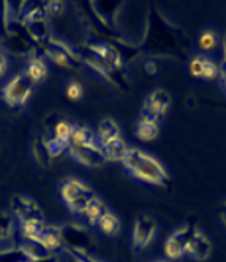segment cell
Returning <instances> with one entry per match:
<instances>
[{"instance_id": "6da1fadb", "label": "cell", "mask_w": 226, "mask_h": 262, "mask_svg": "<svg viewBox=\"0 0 226 262\" xmlns=\"http://www.w3.org/2000/svg\"><path fill=\"white\" fill-rule=\"evenodd\" d=\"M121 163L130 177L145 184L165 187L170 182V173L163 168V165L156 158L140 149L132 147L127 150Z\"/></svg>"}, {"instance_id": "e0dca14e", "label": "cell", "mask_w": 226, "mask_h": 262, "mask_svg": "<svg viewBox=\"0 0 226 262\" xmlns=\"http://www.w3.org/2000/svg\"><path fill=\"white\" fill-rule=\"evenodd\" d=\"M95 134H96V140L99 143V146H102L105 143L114 140V139L121 137V131H120L118 124L111 118H105L99 122Z\"/></svg>"}, {"instance_id": "ab89813d", "label": "cell", "mask_w": 226, "mask_h": 262, "mask_svg": "<svg viewBox=\"0 0 226 262\" xmlns=\"http://www.w3.org/2000/svg\"><path fill=\"white\" fill-rule=\"evenodd\" d=\"M29 262H58V256H57L56 253H53L51 256L44 258V259H37V261H29Z\"/></svg>"}, {"instance_id": "3957f363", "label": "cell", "mask_w": 226, "mask_h": 262, "mask_svg": "<svg viewBox=\"0 0 226 262\" xmlns=\"http://www.w3.org/2000/svg\"><path fill=\"white\" fill-rule=\"evenodd\" d=\"M60 194L63 201L66 203L67 208L76 214L85 213L86 207L96 196L91 188L75 178H66L61 181Z\"/></svg>"}, {"instance_id": "7c38bea8", "label": "cell", "mask_w": 226, "mask_h": 262, "mask_svg": "<svg viewBox=\"0 0 226 262\" xmlns=\"http://www.w3.org/2000/svg\"><path fill=\"white\" fill-rule=\"evenodd\" d=\"M69 156L77 163L84 165L86 168H101L105 165V158L102 155L101 146H95V147H80L70 144L69 146Z\"/></svg>"}, {"instance_id": "484cf974", "label": "cell", "mask_w": 226, "mask_h": 262, "mask_svg": "<svg viewBox=\"0 0 226 262\" xmlns=\"http://www.w3.org/2000/svg\"><path fill=\"white\" fill-rule=\"evenodd\" d=\"M34 158L37 160V163L43 168H48L51 165V156L48 155V150L46 147V139L39 137L38 140L34 141Z\"/></svg>"}, {"instance_id": "d590c367", "label": "cell", "mask_w": 226, "mask_h": 262, "mask_svg": "<svg viewBox=\"0 0 226 262\" xmlns=\"http://www.w3.org/2000/svg\"><path fill=\"white\" fill-rule=\"evenodd\" d=\"M220 48H222V61L219 64V77L222 80L226 79V34L220 41Z\"/></svg>"}, {"instance_id": "ba28073f", "label": "cell", "mask_w": 226, "mask_h": 262, "mask_svg": "<svg viewBox=\"0 0 226 262\" xmlns=\"http://www.w3.org/2000/svg\"><path fill=\"white\" fill-rule=\"evenodd\" d=\"M196 230H197V227H194V226L191 225H186L177 229L175 232H172L170 234V237L167 239L165 245H163L165 256L174 262L181 259L182 256H186L187 246H189L193 234L196 233Z\"/></svg>"}, {"instance_id": "83f0119b", "label": "cell", "mask_w": 226, "mask_h": 262, "mask_svg": "<svg viewBox=\"0 0 226 262\" xmlns=\"http://www.w3.org/2000/svg\"><path fill=\"white\" fill-rule=\"evenodd\" d=\"M72 133H73V125L70 122L60 121L56 124L54 133H53L51 137H54L58 141L67 144V146H70L72 144Z\"/></svg>"}, {"instance_id": "4fadbf2b", "label": "cell", "mask_w": 226, "mask_h": 262, "mask_svg": "<svg viewBox=\"0 0 226 262\" xmlns=\"http://www.w3.org/2000/svg\"><path fill=\"white\" fill-rule=\"evenodd\" d=\"M48 12L46 2H22L19 10V24H38V22H47Z\"/></svg>"}, {"instance_id": "7a4b0ae2", "label": "cell", "mask_w": 226, "mask_h": 262, "mask_svg": "<svg viewBox=\"0 0 226 262\" xmlns=\"http://www.w3.org/2000/svg\"><path fill=\"white\" fill-rule=\"evenodd\" d=\"M39 53L43 54V57L48 58L53 64L66 70H75L82 64L80 53H77L66 41L53 35H50L47 41L39 47Z\"/></svg>"}, {"instance_id": "b9f144b4", "label": "cell", "mask_w": 226, "mask_h": 262, "mask_svg": "<svg viewBox=\"0 0 226 262\" xmlns=\"http://www.w3.org/2000/svg\"><path fill=\"white\" fill-rule=\"evenodd\" d=\"M222 86H223V89L226 91V79H222Z\"/></svg>"}, {"instance_id": "f546056e", "label": "cell", "mask_w": 226, "mask_h": 262, "mask_svg": "<svg viewBox=\"0 0 226 262\" xmlns=\"http://www.w3.org/2000/svg\"><path fill=\"white\" fill-rule=\"evenodd\" d=\"M216 77H219V64H216V61L206 54V57H204V63H203L201 79H203V80H213V79H216Z\"/></svg>"}, {"instance_id": "4dcf8cb0", "label": "cell", "mask_w": 226, "mask_h": 262, "mask_svg": "<svg viewBox=\"0 0 226 262\" xmlns=\"http://www.w3.org/2000/svg\"><path fill=\"white\" fill-rule=\"evenodd\" d=\"M46 147H47L48 155L51 156V159H56L58 156H61V155L69 149L67 144L58 141L57 139H54V137H48V139H46Z\"/></svg>"}, {"instance_id": "30bf717a", "label": "cell", "mask_w": 226, "mask_h": 262, "mask_svg": "<svg viewBox=\"0 0 226 262\" xmlns=\"http://www.w3.org/2000/svg\"><path fill=\"white\" fill-rule=\"evenodd\" d=\"M10 210H12V214L19 220V223L29 222V220L44 222L43 208L31 196L20 195V194L13 195L10 198Z\"/></svg>"}, {"instance_id": "d6a6232c", "label": "cell", "mask_w": 226, "mask_h": 262, "mask_svg": "<svg viewBox=\"0 0 226 262\" xmlns=\"http://www.w3.org/2000/svg\"><path fill=\"white\" fill-rule=\"evenodd\" d=\"M206 54H197L191 58L190 61V73L196 79H201V72H203V63H204Z\"/></svg>"}, {"instance_id": "8fae6325", "label": "cell", "mask_w": 226, "mask_h": 262, "mask_svg": "<svg viewBox=\"0 0 226 262\" xmlns=\"http://www.w3.org/2000/svg\"><path fill=\"white\" fill-rule=\"evenodd\" d=\"M80 60H82V64H85L88 69H91L99 77H102L105 82H108V83L113 84L115 88H118V89L124 88L126 77L122 76V72L114 70L110 66H107L102 61H99L98 58H95L92 54H89L86 51L80 53Z\"/></svg>"}, {"instance_id": "1f68e13d", "label": "cell", "mask_w": 226, "mask_h": 262, "mask_svg": "<svg viewBox=\"0 0 226 262\" xmlns=\"http://www.w3.org/2000/svg\"><path fill=\"white\" fill-rule=\"evenodd\" d=\"M84 96V86L82 83H79L77 80H72L70 83L66 86V98L69 101L77 102L80 101Z\"/></svg>"}, {"instance_id": "7402d4cb", "label": "cell", "mask_w": 226, "mask_h": 262, "mask_svg": "<svg viewBox=\"0 0 226 262\" xmlns=\"http://www.w3.org/2000/svg\"><path fill=\"white\" fill-rule=\"evenodd\" d=\"M136 137L141 141H152L159 136V125L156 122L140 120L134 128Z\"/></svg>"}, {"instance_id": "5bb4252c", "label": "cell", "mask_w": 226, "mask_h": 262, "mask_svg": "<svg viewBox=\"0 0 226 262\" xmlns=\"http://www.w3.org/2000/svg\"><path fill=\"white\" fill-rule=\"evenodd\" d=\"M186 255L189 256L190 259L196 262H204L210 258V255H212V242L200 229H197L196 233L193 234L189 246H187Z\"/></svg>"}, {"instance_id": "52a82bcc", "label": "cell", "mask_w": 226, "mask_h": 262, "mask_svg": "<svg viewBox=\"0 0 226 262\" xmlns=\"http://www.w3.org/2000/svg\"><path fill=\"white\" fill-rule=\"evenodd\" d=\"M171 106V95L165 89H155L148 95L141 106V120L158 122L163 120Z\"/></svg>"}, {"instance_id": "f35d334b", "label": "cell", "mask_w": 226, "mask_h": 262, "mask_svg": "<svg viewBox=\"0 0 226 262\" xmlns=\"http://www.w3.org/2000/svg\"><path fill=\"white\" fill-rule=\"evenodd\" d=\"M220 220H222V225H223L226 230V198L225 201L222 203V208H220Z\"/></svg>"}, {"instance_id": "d4e9b609", "label": "cell", "mask_w": 226, "mask_h": 262, "mask_svg": "<svg viewBox=\"0 0 226 262\" xmlns=\"http://www.w3.org/2000/svg\"><path fill=\"white\" fill-rule=\"evenodd\" d=\"M98 227L101 229V232L107 236H114L120 232L121 229V223H120V219L113 213H107V214L101 219V222L98 223Z\"/></svg>"}, {"instance_id": "8d00e7d4", "label": "cell", "mask_w": 226, "mask_h": 262, "mask_svg": "<svg viewBox=\"0 0 226 262\" xmlns=\"http://www.w3.org/2000/svg\"><path fill=\"white\" fill-rule=\"evenodd\" d=\"M143 69H145V72L148 73V75H156L158 72L160 70V66L159 63H158V60L156 58H153V57H151V58H148L146 61H145V64H143Z\"/></svg>"}, {"instance_id": "74e56055", "label": "cell", "mask_w": 226, "mask_h": 262, "mask_svg": "<svg viewBox=\"0 0 226 262\" xmlns=\"http://www.w3.org/2000/svg\"><path fill=\"white\" fill-rule=\"evenodd\" d=\"M8 69H9V58L3 51H0V77L6 75Z\"/></svg>"}, {"instance_id": "ffe728a7", "label": "cell", "mask_w": 226, "mask_h": 262, "mask_svg": "<svg viewBox=\"0 0 226 262\" xmlns=\"http://www.w3.org/2000/svg\"><path fill=\"white\" fill-rule=\"evenodd\" d=\"M107 213H108V207L105 206V203L102 200H99L98 196H95L94 200L89 203V206L86 207L84 214L86 217V223L91 226V227H95V226H98V223L101 222V219Z\"/></svg>"}, {"instance_id": "e575fe53", "label": "cell", "mask_w": 226, "mask_h": 262, "mask_svg": "<svg viewBox=\"0 0 226 262\" xmlns=\"http://www.w3.org/2000/svg\"><path fill=\"white\" fill-rule=\"evenodd\" d=\"M63 251H65L72 259H75V261L77 262H104L101 261L99 258H96L95 253H76L70 252V251H66V249H63Z\"/></svg>"}, {"instance_id": "5b68a950", "label": "cell", "mask_w": 226, "mask_h": 262, "mask_svg": "<svg viewBox=\"0 0 226 262\" xmlns=\"http://www.w3.org/2000/svg\"><path fill=\"white\" fill-rule=\"evenodd\" d=\"M35 83L28 77L25 72H20L10 79L2 91V99L12 108L24 106L34 91Z\"/></svg>"}, {"instance_id": "2e32d148", "label": "cell", "mask_w": 226, "mask_h": 262, "mask_svg": "<svg viewBox=\"0 0 226 262\" xmlns=\"http://www.w3.org/2000/svg\"><path fill=\"white\" fill-rule=\"evenodd\" d=\"M72 144L80 146V147H95V146H99L94 130L89 128L88 125H82V124L73 125Z\"/></svg>"}, {"instance_id": "9c48e42d", "label": "cell", "mask_w": 226, "mask_h": 262, "mask_svg": "<svg viewBox=\"0 0 226 262\" xmlns=\"http://www.w3.org/2000/svg\"><path fill=\"white\" fill-rule=\"evenodd\" d=\"M156 220L149 214L137 215L134 226H133V249L136 252H140L143 249H146L152 244L155 234H156Z\"/></svg>"}, {"instance_id": "836d02e7", "label": "cell", "mask_w": 226, "mask_h": 262, "mask_svg": "<svg viewBox=\"0 0 226 262\" xmlns=\"http://www.w3.org/2000/svg\"><path fill=\"white\" fill-rule=\"evenodd\" d=\"M47 5V12L48 16H60L63 12H65V2H57V0H50V2H46Z\"/></svg>"}, {"instance_id": "cb8c5ba5", "label": "cell", "mask_w": 226, "mask_h": 262, "mask_svg": "<svg viewBox=\"0 0 226 262\" xmlns=\"http://www.w3.org/2000/svg\"><path fill=\"white\" fill-rule=\"evenodd\" d=\"M219 34L215 29H204L200 35H198V47L201 48L204 53H212L219 44Z\"/></svg>"}, {"instance_id": "8992f818", "label": "cell", "mask_w": 226, "mask_h": 262, "mask_svg": "<svg viewBox=\"0 0 226 262\" xmlns=\"http://www.w3.org/2000/svg\"><path fill=\"white\" fill-rule=\"evenodd\" d=\"M63 237V249L76 253H94L95 245L91 234L77 225H65L60 227Z\"/></svg>"}, {"instance_id": "4316f807", "label": "cell", "mask_w": 226, "mask_h": 262, "mask_svg": "<svg viewBox=\"0 0 226 262\" xmlns=\"http://www.w3.org/2000/svg\"><path fill=\"white\" fill-rule=\"evenodd\" d=\"M46 223L39 220H29V222H22L19 223V232L24 237H38L41 232L44 230Z\"/></svg>"}, {"instance_id": "7bdbcfd3", "label": "cell", "mask_w": 226, "mask_h": 262, "mask_svg": "<svg viewBox=\"0 0 226 262\" xmlns=\"http://www.w3.org/2000/svg\"><path fill=\"white\" fill-rule=\"evenodd\" d=\"M72 261H73V262H77V261H75V259H72Z\"/></svg>"}, {"instance_id": "277c9868", "label": "cell", "mask_w": 226, "mask_h": 262, "mask_svg": "<svg viewBox=\"0 0 226 262\" xmlns=\"http://www.w3.org/2000/svg\"><path fill=\"white\" fill-rule=\"evenodd\" d=\"M2 41L5 42V47L8 48V51L16 57H24V58L31 60V58L37 57L39 53V48L27 35V32L24 31L22 25L18 20H13L10 24L8 34Z\"/></svg>"}, {"instance_id": "44dd1931", "label": "cell", "mask_w": 226, "mask_h": 262, "mask_svg": "<svg viewBox=\"0 0 226 262\" xmlns=\"http://www.w3.org/2000/svg\"><path fill=\"white\" fill-rule=\"evenodd\" d=\"M25 73L28 75V77L34 82V83H39L43 82L48 75V69L46 61L43 56H37L34 58H31L28 61V66H27V70Z\"/></svg>"}, {"instance_id": "603a6c76", "label": "cell", "mask_w": 226, "mask_h": 262, "mask_svg": "<svg viewBox=\"0 0 226 262\" xmlns=\"http://www.w3.org/2000/svg\"><path fill=\"white\" fill-rule=\"evenodd\" d=\"M15 234L13 215L8 211H0V244L8 242Z\"/></svg>"}, {"instance_id": "d6986e66", "label": "cell", "mask_w": 226, "mask_h": 262, "mask_svg": "<svg viewBox=\"0 0 226 262\" xmlns=\"http://www.w3.org/2000/svg\"><path fill=\"white\" fill-rule=\"evenodd\" d=\"M37 239H39L53 252L58 251V249H63V246H65L63 237H61V230L57 226H46Z\"/></svg>"}, {"instance_id": "60d3db41", "label": "cell", "mask_w": 226, "mask_h": 262, "mask_svg": "<svg viewBox=\"0 0 226 262\" xmlns=\"http://www.w3.org/2000/svg\"><path fill=\"white\" fill-rule=\"evenodd\" d=\"M152 262H174V261H171V259H168V258H159V259H155V261H152Z\"/></svg>"}, {"instance_id": "ac0fdd59", "label": "cell", "mask_w": 226, "mask_h": 262, "mask_svg": "<svg viewBox=\"0 0 226 262\" xmlns=\"http://www.w3.org/2000/svg\"><path fill=\"white\" fill-rule=\"evenodd\" d=\"M101 150H102V155L107 162H121L129 147H127L126 141L122 140L121 137H118V139H114V140L102 144Z\"/></svg>"}, {"instance_id": "9a60e30c", "label": "cell", "mask_w": 226, "mask_h": 262, "mask_svg": "<svg viewBox=\"0 0 226 262\" xmlns=\"http://www.w3.org/2000/svg\"><path fill=\"white\" fill-rule=\"evenodd\" d=\"M19 248L28 255L31 261L44 259V258H48V256H51L54 253L37 237H24V236H20Z\"/></svg>"}, {"instance_id": "f1b7e54d", "label": "cell", "mask_w": 226, "mask_h": 262, "mask_svg": "<svg viewBox=\"0 0 226 262\" xmlns=\"http://www.w3.org/2000/svg\"><path fill=\"white\" fill-rule=\"evenodd\" d=\"M29 256L19 246L0 251V262H29Z\"/></svg>"}]
</instances>
